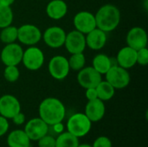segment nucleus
Here are the masks:
<instances>
[{
  "mask_svg": "<svg viewBox=\"0 0 148 147\" xmlns=\"http://www.w3.org/2000/svg\"><path fill=\"white\" fill-rule=\"evenodd\" d=\"M93 68L101 75H105L112 67V60L107 55L99 54L93 59Z\"/></svg>",
  "mask_w": 148,
  "mask_h": 147,
  "instance_id": "nucleus-21",
  "label": "nucleus"
},
{
  "mask_svg": "<svg viewBox=\"0 0 148 147\" xmlns=\"http://www.w3.org/2000/svg\"><path fill=\"white\" fill-rule=\"evenodd\" d=\"M4 79L9 82H15L20 77V72L17 66H6L3 70Z\"/></svg>",
  "mask_w": 148,
  "mask_h": 147,
  "instance_id": "nucleus-27",
  "label": "nucleus"
},
{
  "mask_svg": "<svg viewBox=\"0 0 148 147\" xmlns=\"http://www.w3.org/2000/svg\"><path fill=\"white\" fill-rule=\"evenodd\" d=\"M112 141L107 136H99L94 141L92 147H112Z\"/></svg>",
  "mask_w": 148,
  "mask_h": 147,
  "instance_id": "nucleus-30",
  "label": "nucleus"
},
{
  "mask_svg": "<svg viewBox=\"0 0 148 147\" xmlns=\"http://www.w3.org/2000/svg\"><path fill=\"white\" fill-rule=\"evenodd\" d=\"M106 113V107L104 101L100 99L88 101L85 107V114L93 122H98L104 117Z\"/></svg>",
  "mask_w": 148,
  "mask_h": 147,
  "instance_id": "nucleus-16",
  "label": "nucleus"
},
{
  "mask_svg": "<svg viewBox=\"0 0 148 147\" xmlns=\"http://www.w3.org/2000/svg\"><path fill=\"white\" fill-rule=\"evenodd\" d=\"M79 139L72 133L63 132L56 138V147H77Z\"/></svg>",
  "mask_w": 148,
  "mask_h": 147,
  "instance_id": "nucleus-23",
  "label": "nucleus"
},
{
  "mask_svg": "<svg viewBox=\"0 0 148 147\" xmlns=\"http://www.w3.org/2000/svg\"><path fill=\"white\" fill-rule=\"evenodd\" d=\"M117 64L126 69L133 68L137 63V50L129 46L121 49L116 56Z\"/></svg>",
  "mask_w": 148,
  "mask_h": 147,
  "instance_id": "nucleus-17",
  "label": "nucleus"
},
{
  "mask_svg": "<svg viewBox=\"0 0 148 147\" xmlns=\"http://www.w3.org/2000/svg\"><path fill=\"white\" fill-rule=\"evenodd\" d=\"M66 127L69 133L79 139L86 136L90 132L92 122L84 113H76L69 117Z\"/></svg>",
  "mask_w": 148,
  "mask_h": 147,
  "instance_id": "nucleus-3",
  "label": "nucleus"
},
{
  "mask_svg": "<svg viewBox=\"0 0 148 147\" xmlns=\"http://www.w3.org/2000/svg\"><path fill=\"white\" fill-rule=\"evenodd\" d=\"M12 121L15 125L16 126H21L23 124L25 123V115L24 113H23L22 112H19L18 113H16L12 119Z\"/></svg>",
  "mask_w": 148,
  "mask_h": 147,
  "instance_id": "nucleus-33",
  "label": "nucleus"
},
{
  "mask_svg": "<svg viewBox=\"0 0 148 147\" xmlns=\"http://www.w3.org/2000/svg\"><path fill=\"white\" fill-rule=\"evenodd\" d=\"M68 12V5L63 0H52L46 7L48 16L54 20L62 19Z\"/></svg>",
  "mask_w": 148,
  "mask_h": 147,
  "instance_id": "nucleus-19",
  "label": "nucleus"
},
{
  "mask_svg": "<svg viewBox=\"0 0 148 147\" xmlns=\"http://www.w3.org/2000/svg\"><path fill=\"white\" fill-rule=\"evenodd\" d=\"M102 81L101 75L93 67H84L78 71L77 81L83 88H95Z\"/></svg>",
  "mask_w": 148,
  "mask_h": 147,
  "instance_id": "nucleus-11",
  "label": "nucleus"
},
{
  "mask_svg": "<svg viewBox=\"0 0 148 147\" xmlns=\"http://www.w3.org/2000/svg\"><path fill=\"white\" fill-rule=\"evenodd\" d=\"M137 63L141 66H147L148 64V49L147 47L137 50Z\"/></svg>",
  "mask_w": 148,
  "mask_h": 147,
  "instance_id": "nucleus-29",
  "label": "nucleus"
},
{
  "mask_svg": "<svg viewBox=\"0 0 148 147\" xmlns=\"http://www.w3.org/2000/svg\"><path fill=\"white\" fill-rule=\"evenodd\" d=\"M23 55V48L16 42L5 44L1 51L0 58L5 66H17L22 62Z\"/></svg>",
  "mask_w": 148,
  "mask_h": 147,
  "instance_id": "nucleus-7",
  "label": "nucleus"
},
{
  "mask_svg": "<svg viewBox=\"0 0 148 147\" xmlns=\"http://www.w3.org/2000/svg\"><path fill=\"white\" fill-rule=\"evenodd\" d=\"M7 145L9 147H29L30 139L23 130L16 129L11 131L7 136Z\"/></svg>",
  "mask_w": 148,
  "mask_h": 147,
  "instance_id": "nucleus-20",
  "label": "nucleus"
},
{
  "mask_svg": "<svg viewBox=\"0 0 148 147\" xmlns=\"http://www.w3.org/2000/svg\"><path fill=\"white\" fill-rule=\"evenodd\" d=\"M86 46L94 50L101 49L107 42V33L103 30L95 28L85 35Z\"/></svg>",
  "mask_w": 148,
  "mask_h": 147,
  "instance_id": "nucleus-18",
  "label": "nucleus"
},
{
  "mask_svg": "<svg viewBox=\"0 0 148 147\" xmlns=\"http://www.w3.org/2000/svg\"><path fill=\"white\" fill-rule=\"evenodd\" d=\"M42 37L46 45L52 49H58L64 45L66 32L59 26H51L46 29Z\"/></svg>",
  "mask_w": 148,
  "mask_h": 147,
  "instance_id": "nucleus-12",
  "label": "nucleus"
},
{
  "mask_svg": "<svg viewBox=\"0 0 148 147\" xmlns=\"http://www.w3.org/2000/svg\"><path fill=\"white\" fill-rule=\"evenodd\" d=\"M96 28L104 32L114 30L121 22V11L114 4H105L101 6L95 15Z\"/></svg>",
  "mask_w": 148,
  "mask_h": 147,
  "instance_id": "nucleus-2",
  "label": "nucleus"
},
{
  "mask_svg": "<svg viewBox=\"0 0 148 147\" xmlns=\"http://www.w3.org/2000/svg\"><path fill=\"white\" fill-rule=\"evenodd\" d=\"M23 131L30 141H37L42 136L49 133V125L45 123L40 117L33 118L26 122Z\"/></svg>",
  "mask_w": 148,
  "mask_h": 147,
  "instance_id": "nucleus-9",
  "label": "nucleus"
},
{
  "mask_svg": "<svg viewBox=\"0 0 148 147\" xmlns=\"http://www.w3.org/2000/svg\"><path fill=\"white\" fill-rule=\"evenodd\" d=\"M127 46L135 50L146 48L147 45V34L141 27H134L130 29L127 35Z\"/></svg>",
  "mask_w": 148,
  "mask_h": 147,
  "instance_id": "nucleus-15",
  "label": "nucleus"
},
{
  "mask_svg": "<svg viewBox=\"0 0 148 147\" xmlns=\"http://www.w3.org/2000/svg\"><path fill=\"white\" fill-rule=\"evenodd\" d=\"M9 127H10V124L8 120L0 115V138L7 133Z\"/></svg>",
  "mask_w": 148,
  "mask_h": 147,
  "instance_id": "nucleus-31",
  "label": "nucleus"
},
{
  "mask_svg": "<svg viewBox=\"0 0 148 147\" xmlns=\"http://www.w3.org/2000/svg\"><path fill=\"white\" fill-rule=\"evenodd\" d=\"M38 147H56V138L47 133L37 140Z\"/></svg>",
  "mask_w": 148,
  "mask_h": 147,
  "instance_id": "nucleus-28",
  "label": "nucleus"
},
{
  "mask_svg": "<svg viewBox=\"0 0 148 147\" xmlns=\"http://www.w3.org/2000/svg\"><path fill=\"white\" fill-rule=\"evenodd\" d=\"M49 128H51V130L53 131L54 133L59 135L61 134L62 133L64 132V125L62 122H58V123H56V124H53L51 126H49Z\"/></svg>",
  "mask_w": 148,
  "mask_h": 147,
  "instance_id": "nucleus-34",
  "label": "nucleus"
},
{
  "mask_svg": "<svg viewBox=\"0 0 148 147\" xmlns=\"http://www.w3.org/2000/svg\"><path fill=\"white\" fill-rule=\"evenodd\" d=\"M40 29L34 24H23L17 28V40L28 46H35L42 39Z\"/></svg>",
  "mask_w": 148,
  "mask_h": 147,
  "instance_id": "nucleus-6",
  "label": "nucleus"
},
{
  "mask_svg": "<svg viewBox=\"0 0 148 147\" xmlns=\"http://www.w3.org/2000/svg\"><path fill=\"white\" fill-rule=\"evenodd\" d=\"M73 22L75 29L84 35L96 28L95 15L89 11H80L76 13Z\"/></svg>",
  "mask_w": 148,
  "mask_h": 147,
  "instance_id": "nucleus-14",
  "label": "nucleus"
},
{
  "mask_svg": "<svg viewBox=\"0 0 148 147\" xmlns=\"http://www.w3.org/2000/svg\"><path fill=\"white\" fill-rule=\"evenodd\" d=\"M44 54L39 48L36 46H29L23 51L22 62L27 69L36 71L42 68L44 63Z\"/></svg>",
  "mask_w": 148,
  "mask_h": 147,
  "instance_id": "nucleus-5",
  "label": "nucleus"
},
{
  "mask_svg": "<svg viewBox=\"0 0 148 147\" xmlns=\"http://www.w3.org/2000/svg\"><path fill=\"white\" fill-rule=\"evenodd\" d=\"M39 117L49 126L62 122L66 114L64 104L57 98L49 97L44 99L39 105Z\"/></svg>",
  "mask_w": 148,
  "mask_h": 147,
  "instance_id": "nucleus-1",
  "label": "nucleus"
},
{
  "mask_svg": "<svg viewBox=\"0 0 148 147\" xmlns=\"http://www.w3.org/2000/svg\"><path fill=\"white\" fill-rule=\"evenodd\" d=\"M15 0H0V3L5 6H10L12 3H14Z\"/></svg>",
  "mask_w": 148,
  "mask_h": 147,
  "instance_id": "nucleus-35",
  "label": "nucleus"
},
{
  "mask_svg": "<svg viewBox=\"0 0 148 147\" xmlns=\"http://www.w3.org/2000/svg\"><path fill=\"white\" fill-rule=\"evenodd\" d=\"M21 112V104L16 97L12 94H4L0 97V115L11 120Z\"/></svg>",
  "mask_w": 148,
  "mask_h": 147,
  "instance_id": "nucleus-10",
  "label": "nucleus"
},
{
  "mask_svg": "<svg viewBox=\"0 0 148 147\" xmlns=\"http://www.w3.org/2000/svg\"><path fill=\"white\" fill-rule=\"evenodd\" d=\"M13 21V12L10 6H5L0 3V29L11 24Z\"/></svg>",
  "mask_w": 148,
  "mask_h": 147,
  "instance_id": "nucleus-26",
  "label": "nucleus"
},
{
  "mask_svg": "<svg viewBox=\"0 0 148 147\" xmlns=\"http://www.w3.org/2000/svg\"><path fill=\"white\" fill-rule=\"evenodd\" d=\"M106 81H108L115 89H122L127 88L130 83V75L127 69L119 65L112 66L105 74Z\"/></svg>",
  "mask_w": 148,
  "mask_h": 147,
  "instance_id": "nucleus-4",
  "label": "nucleus"
},
{
  "mask_svg": "<svg viewBox=\"0 0 148 147\" xmlns=\"http://www.w3.org/2000/svg\"><path fill=\"white\" fill-rule=\"evenodd\" d=\"M68 61L70 69L74 71H79L84 68L86 63V57L83 53L71 54V56Z\"/></svg>",
  "mask_w": 148,
  "mask_h": 147,
  "instance_id": "nucleus-25",
  "label": "nucleus"
},
{
  "mask_svg": "<svg viewBox=\"0 0 148 147\" xmlns=\"http://www.w3.org/2000/svg\"><path fill=\"white\" fill-rule=\"evenodd\" d=\"M85 96L88 99V101H93V100L98 99V95H97V92H96L95 88H86Z\"/></svg>",
  "mask_w": 148,
  "mask_h": 147,
  "instance_id": "nucleus-32",
  "label": "nucleus"
},
{
  "mask_svg": "<svg viewBox=\"0 0 148 147\" xmlns=\"http://www.w3.org/2000/svg\"><path fill=\"white\" fill-rule=\"evenodd\" d=\"M0 40L4 44L15 42L17 40V28L11 24L3 28L0 32Z\"/></svg>",
  "mask_w": 148,
  "mask_h": 147,
  "instance_id": "nucleus-24",
  "label": "nucleus"
},
{
  "mask_svg": "<svg viewBox=\"0 0 148 147\" xmlns=\"http://www.w3.org/2000/svg\"><path fill=\"white\" fill-rule=\"evenodd\" d=\"M64 45L70 54L83 53L86 49L85 35L75 29L66 34Z\"/></svg>",
  "mask_w": 148,
  "mask_h": 147,
  "instance_id": "nucleus-13",
  "label": "nucleus"
},
{
  "mask_svg": "<svg viewBox=\"0 0 148 147\" xmlns=\"http://www.w3.org/2000/svg\"><path fill=\"white\" fill-rule=\"evenodd\" d=\"M95 89L98 99L101 100L102 101H108L111 100L115 94V88L107 81H101L95 87Z\"/></svg>",
  "mask_w": 148,
  "mask_h": 147,
  "instance_id": "nucleus-22",
  "label": "nucleus"
},
{
  "mask_svg": "<svg viewBox=\"0 0 148 147\" xmlns=\"http://www.w3.org/2000/svg\"><path fill=\"white\" fill-rule=\"evenodd\" d=\"M77 147H92V146L89 144H79Z\"/></svg>",
  "mask_w": 148,
  "mask_h": 147,
  "instance_id": "nucleus-36",
  "label": "nucleus"
},
{
  "mask_svg": "<svg viewBox=\"0 0 148 147\" xmlns=\"http://www.w3.org/2000/svg\"><path fill=\"white\" fill-rule=\"evenodd\" d=\"M49 75L56 80H64L69 73V65L68 59L63 55L53 56L48 65Z\"/></svg>",
  "mask_w": 148,
  "mask_h": 147,
  "instance_id": "nucleus-8",
  "label": "nucleus"
}]
</instances>
